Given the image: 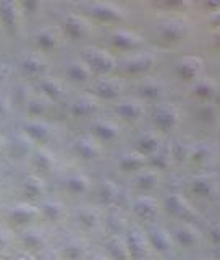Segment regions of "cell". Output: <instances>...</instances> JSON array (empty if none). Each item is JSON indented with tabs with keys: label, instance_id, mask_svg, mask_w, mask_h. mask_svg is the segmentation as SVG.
<instances>
[{
	"label": "cell",
	"instance_id": "7",
	"mask_svg": "<svg viewBox=\"0 0 220 260\" xmlns=\"http://www.w3.org/2000/svg\"><path fill=\"white\" fill-rule=\"evenodd\" d=\"M63 31L71 39H83L89 35V24L83 16L71 13L63 20Z\"/></svg>",
	"mask_w": 220,
	"mask_h": 260
},
{
	"label": "cell",
	"instance_id": "36",
	"mask_svg": "<svg viewBox=\"0 0 220 260\" xmlns=\"http://www.w3.org/2000/svg\"><path fill=\"white\" fill-rule=\"evenodd\" d=\"M136 211L140 215H148V213H154V208H156V205H154V202L149 200V199H140L136 202V205H135Z\"/></svg>",
	"mask_w": 220,
	"mask_h": 260
},
{
	"label": "cell",
	"instance_id": "10",
	"mask_svg": "<svg viewBox=\"0 0 220 260\" xmlns=\"http://www.w3.org/2000/svg\"><path fill=\"white\" fill-rule=\"evenodd\" d=\"M202 63L196 57H183V59L177 63V73L178 77L183 80H193L198 75Z\"/></svg>",
	"mask_w": 220,
	"mask_h": 260
},
{
	"label": "cell",
	"instance_id": "26",
	"mask_svg": "<svg viewBox=\"0 0 220 260\" xmlns=\"http://www.w3.org/2000/svg\"><path fill=\"white\" fill-rule=\"evenodd\" d=\"M120 166L123 171H136L141 169L144 166V156L143 153H129L125 154L123 158L120 159Z\"/></svg>",
	"mask_w": 220,
	"mask_h": 260
},
{
	"label": "cell",
	"instance_id": "39",
	"mask_svg": "<svg viewBox=\"0 0 220 260\" xmlns=\"http://www.w3.org/2000/svg\"><path fill=\"white\" fill-rule=\"evenodd\" d=\"M12 73V67H8V65H0V83H4V81L10 77Z\"/></svg>",
	"mask_w": 220,
	"mask_h": 260
},
{
	"label": "cell",
	"instance_id": "11",
	"mask_svg": "<svg viewBox=\"0 0 220 260\" xmlns=\"http://www.w3.org/2000/svg\"><path fill=\"white\" fill-rule=\"evenodd\" d=\"M59 35L52 28H40L34 32V43L42 51H52L59 44Z\"/></svg>",
	"mask_w": 220,
	"mask_h": 260
},
{
	"label": "cell",
	"instance_id": "16",
	"mask_svg": "<svg viewBox=\"0 0 220 260\" xmlns=\"http://www.w3.org/2000/svg\"><path fill=\"white\" fill-rule=\"evenodd\" d=\"M93 132L101 140L110 142L118 135V127L110 120H96L93 124Z\"/></svg>",
	"mask_w": 220,
	"mask_h": 260
},
{
	"label": "cell",
	"instance_id": "4",
	"mask_svg": "<svg viewBox=\"0 0 220 260\" xmlns=\"http://www.w3.org/2000/svg\"><path fill=\"white\" fill-rule=\"evenodd\" d=\"M20 18H21V8L18 4L8 2V0L0 2V24H4V28L15 31L20 24Z\"/></svg>",
	"mask_w": 220,
	"mask_h": 260
},
{
	"label": "cell",
	"instance_id": "25",
	"mask_svg": "<svg viewBox=\"0 0 220 260\" xmlns=\"http://www.w3.org/2000/svg\"><path fill=\"white\" fill-rule=\"evenodd\" d=\"M65 187H67L71 193H83L87 190L89 181L81 174H73L65 179Z\"/></svg>",
	"mask_w": 220,
	"mask_h": 260
},
{
	"label": "cell",
	"instance_id": "22",
	"mask_svg": "<svg viewBox=\"0 0 220 260\" xmlns=\"http://www.w3.org/2000/svg\"><path fill=\"white\" fill-rule=\"evenodd\" d=\"M23 193L26 195L28 199L34 200L44 193V182L42 179L37 176H29L26 181L23 182Z\"/></svg>",
	"mask_w": 220,
	"mask_h": 260
},
{
	"label": "cell",
	"instance_id": "18",
	"mask_svg": "<svg viewBox=\"0 0 220 260\" xmlns=\"http://www.w3.org/2000/svg\"><path fill=\"white\" fill-rule=\"evenodd\" d=\"M117 112H118L123 119L135 120V119H138V117H141V116H143L144 108H143V104H140V103L135 101V100H126V101L120 103V104L117 106Z\"/></svg>",
	"mask_w": 220,
	"mask_h": 260
},
{
	"label": "cell",
	"instance_id": "2",
	"mask_svg": "<svg viewBox=\"0 0 220 260\" xmlns=\"http://www.w3.org/2000/svg\"><path fill=\"white\" fill-rule=\"evenodd\" d=\"M20 69L29 78H44L47 72V63L39 54H26L20 60Z\"/></svg>",
	"mask_w": 220,
	"mask_h": 260
},
{
	"label": "cell",
	"instance_id": "15",
	"mask_svg": "<svg viewBox=\"0 0 220 260\" xmlns=\"http://www.w3.org/2000/svg\"><path fill=\"white\" fill-rule=\"evenodd\" d=\"M32 165L39 173H51L52 168L55 166V158L51 151L40 148L32 153Z\"/></svg>",
	"mask_w": 220,
	"mask_h": 260
},
{
	"label": "cell",
	"instance_id": "41",
	"mask_svg": "<svg viewBox=\"0 0 220 260\" xmlns=\"http://www.w3.org/2000/svg\"><path fill=\"white\" fill-rule=\"evenodd\" d=\"M212 21H214L215 24H220V12H217V13L212 16Z\"/></svg>",
	"mask_w": 220,
	"mask_h": 260
},
{
	"label": "cell",
	"instance_id": "27",
	"mask_svg": "<svg viewBox=\"0 0 220 260\" xmlns=\"http://www.w3.org/2000/svg\"><path fill=\"white\" fill-rule=\"evenodd\" d=\"M159 145H160V140L154 132H146L144 135L140 137V140H138V148L141 150V153H144V151L152 153Z\"/></svg>",
	"mask_w": 220,
	"mask_h": 260
},
{
	"label": "cell",
	"instance_id": "13",
	"mask_svg": "<svg viewBox=\"0 0 220 260\" xmlns=\"http://www.w3.org/2000/svg\"><path fill=\"white\" fill-rule=\"evenodd\" d=\"M31 145H32V142L29 138L23 132H20L12 137V140L8 142V148H10V154L13 158H24V156H28Z\"/></svg>",
	"mask_w": 220,
	"mask_h": 260
},
{
	"label": "cell",
	"instance_id": "43",
	"mask_svg": "<svg viewBox=\"0 0 220 260\" xmlns=\"http://www.w3.org/2000/svg\"><path fill=\"white\" fill-rule=\"evenodd\" d=\"M0 26H2V24H0Z\"/></svg>",
	"mask_w": 220,
	"mask_h": 260
},
{
	"label": "cell",
	"instance_id": "34",
	"mask_svg": "<svg viewBox=\"0 0 220 260\" xmlns=\"http://www.w3.org/2000/svg\"><path fill=\"white\" fill-rule=\"evenodd\" d=\"M194 91H196V94L201 98H210V96H214L215 86H214L212 81L204 80V81H199V83L196 85V88H194Z\"/></svg>",
	"mask_w": 220,
	"mask_h": 260
},
{
	"label": "cell",
	"instance_id": "5",
	"mask_svg": "<svg viewBox=\"0 0 220 260\" xmlns=\"http://www.w3.org/2000/svg\"><path fill=\"white\" fill-rule=\"evenodd\" d=\"M21 132L26 135L31 142H39L44 143L47 140H51L52 137V127L46 124L42 120H29L23 125Z\"/></svg>",
	"mask_w": 220,
	"mask_h": 260
},
{
	"label": "cell",
	"instance_id": "23",
	"mask_svg": "<svg viewBox=\"0 0 220 260\" xmlns=\"http://www.w3.org/2000/svg\"><path fill=\"white\" fill-rule=\"evenodd\" d=\"M172 156H173V151H172V148H170L168 145H159L157 148L152 151L151 161H152V165L156 168L165 169L168 166L170 159H172Z\"/></svg>",
	"mask_w": 220,
	"mask_h": 260
},
{
	"label": "cell",
	"instance_id": "3",
	"mask_svg": "<svg viewBox=\"0 0 220 260\" xmlns=\"http://www.w3.org/2000/svg\"><path fill=\"white\" fill-rule=\"evenodd\" d=\"M154 124L162 130H170L178 124V111L172 104H160L154 109Z\"/></svg>",
	"mask_w": 220,
	"mask_h": 260
},
{
	"label": "cell",
	"instance_id": "1",
	"mask_svg": "<svg viewBox=\"0 0 220 260\" xmlns=\"http://www.w3.org/2000/svg\"><path fill=\"white\" fill-rule=\"evenodd\" d=\"M83 62L91 69V72L97 73H109L115 65V59L112 57V54L97 47L86 49L83 54Z\"/></svg>",
	"mask_w": 220,
	"mask_h": 260
},
{
	"label": "cell",
	"instance_id": "35",
	"mask_svg": "<svg viewBox=\"0 0 220 260\" xmlns=\"http://www.w3.org/2000/svg\"><path fill=\"white\" fill-rule=\"evenodd\" d=\"M42 213L49 218H59L62 215V205L57 202H46L42 205Z\"/></svg>",
	"mask_w": 220,
	"mask_h": 260
},
{
	"label": "cell",
	"instance_id": "29",
	"mask_svg": "<svg viewBox=\"0 0 220 260\" xmlns=\"http://www.w3.org/2000/svg\"><path fill=\"white\" fill-rule=\"evenodd\" d=\"M26 109H28V114L32 117H39L42 116V114L47 111V101L42 100V98H32L26 103Z\"/></svg>",
	"mask_w": 220,
	"mask_h": 260
},
{
	"label": "cell",
	"instance_id": "37",
	"mask_svg": "<svg viewBox=\"0 0 220 260\" xmlns=\"http://www.w3.org/2000/svg\"><path fill=\"white\" fill-rule=\"evenodd\" d=\"M206 153H207V146L206 145H202V143H199V145H196V148H194L191 153H190V156L193 158V159H202L206 156Z\"/></svg>",
	"mask_w": 220,
	"mask_h": 260
},
{
	"label": "cell",
	"instance_id": "30",
	"mask_svg": "<svg viewBox=\"0 0 220 260\" xmlns=\"http://www.w3.org/2000/svg\"><path fill=\"white\" fill-rule=\"evenodd\" d=\"M99 195H101L102 200L110 202L118 195V187L112 181H109V179H105V181H102V184L99 187Z\"/></svg>",
	"mask_w": 220,
	"mask_h": 260
},
{
	"label": "cell",
	"instance_id": "17",
	"mask_svg": "<svg viewBox=\"0 0 220 260\" xmlns=\"http://www.w3.org/2000/svg\"><path fill=\"white\" fill-rule=\"evenodd\" d=\"M113 44L120 49H125V51H129V49H136L141 44V39L138 38L135 32L131 31H125V29H118L112 38Z\"/></svg>",
	"mask_w": 220,
	"mask_h": 260
},
{
	"label": "cell",
	"instance_id": "28",
	"mask_svg": "<svg viewBox=\"0 0 220 260\" xmlns=\"http://www.w3.org/2000/svg\"><path fill=\"white\" fill-rule=\"evenodd\" d=\"M193 190L201 195H209L214 190V181L207 176H199L193 179Z\"/></svg>",
	"mask_w": 220,
	"mask_h": 260
},
{
	"label": "cell",
	"instance_id": "24",
	"mask_svg": "<svg viewBox=\"0 0 220 260\" xmlns=\"http://www.w3.org/2000/svg\"><path fill=\"white\" fill-rule=\"evenodd\" d=\"M36 213H37V211H36L34 207L28 205V203H23V205L12 208L10 219H13V221H16V223H26V221H29V219L34 218Z\"/></svg>",
	"mask_w": 220,
	"mask_h": 260
},
{
	"label": "cell",
	"instance_id": "38",
	"mask_svg": "<svg viewBox=\"0 0 220 260\" xmlns=\"http://www.w3.org/2000/svg\"><path fill=\"white\" fill-rule=\"evenodd\" d=\"M8 109H10V101H8L5 96H0V119L7 116Z\"/></svg>",
	"mask_w": 220,
	"mask_h": 260
},
{
	"label": "cell",
	"instance_id": "6",
	"mask_svg": "<svg viewBox=\"0 0 220 260\" xmlns=\"http://www.w3.org/2000/svg\"><path fill=\"white\" fill-rule=\"evenodd\" d=\"M86 12L104 21H117L123 16V13H121V10L117 5L104 4V2H94V4L86 5Z\"/></svg>",
	"mask_w": 220,
	"mask_h": 260
},
{
	"label": "cell",
	"instance_id": "33",
	"mask_svg": "<svg viewBox=\"0 0 220 260\" xmlns=\"http://www.w3.org/2000/svg\"><path fill=\"white\" fill-rule=\"evenodd\" d=\"M136 181H138V185L140 187L149 189V187H152L157 182V174H156V171H144V173H141L140 176H138Z\"/></svg>",
	"mask_w": 220,
	"mask_h": 260
},
{
	"label": "cell",
	"instance_id": "12",
	"mask_svg": "<svg viewBox=\"0 0 220 260\" xmlns=\"http://www.w3.org/2000/svg\"><path fill=\"white\" fill-rule=\"evenodd\" d=\"M97 109L96 101L91 96H79L70 104V112L75 117H87Z\"/></svg>",
	"mask_w": 220,
	"mask_h": 260
},
{
	"label": "cell",
	"instance_id": "40",
	"mask_svg": "<svg viewBox=\"0 0 220 260\" xmlns=\"http://www.w3.org/2000/svg\"><path fill=\"white\" fill-rule=\"evenodd\" d=\"M13 260H31V257H28L26 254H20V255H16Z\"/></svg>",
	"mask_w": 220,
	"mask_h": 260
},
{
	"label": "cell",
	"instance_id": "14",
	"mask_svg": "<svg viewBox=\"0 0 220 260\" xmlns=\"http://www.w3.org/2000/svg\"><path fill=\"white\" fill-rule=\"evenodd\" d=\"M39 88H40V91H42L47 98H51V100H54V101L60 100V98L63 96V93H65L63 85L60 83V81L57 80V78H51V77L40 78Z\"/></svg>",
	"mask_w": 220,
	"mask_h": 260
},
{
	"label": "cell",
	"instance_id": "19",
	"mask_svg": "<svg viewBox=\"0 0 220 260\" xmlns=\"http://www.w3.org/2000/svg\"><path fill=\"white\" fill-rule=\"evenodd\" d=\"M185 35V24L183 21L178 20H170L160 24V36L167 41H177Z\"/></svg>",
	"mask_w": 220,
	"mask_h": 260
},
{
	"label": "cell",
	"instance_id": "8",
	"mask_svg": "<svg viewBox=\"0 0 220 260\" xmlns=\"http://www.w3.org/2000/svg\"><path fill=\"white\" fill-rule=\"evenodd\" d=\"M73 151L83 159H94L99 156L101 146L93 137H79L73 142Z\"/></svg>",
	"mask_w": 220,
	"mask_h": 260
},
{
	"label": "cell",
	"instance_id": "9",
	"mask_svg": "<svg viewBox=\"0 0 220 260\" xmlns=\"http://www.w3.org/2000/svg\"><path fill=\"white\" fill-rule=\"evenodd\" d=\"M120 83L115 78H102L94 85L93 91L94 94H97L99 98H104V100H112V98H117L120 93Z\"/></svg>",
	"mask_w": 220,
	"mask_h": 260
},
{
	"label": "cell",
	"instance_id": "31",
	"mask_svg": "<svg viewBox=\"0 0 220 260\" xmlns=\"http://www.w3.org/2000/svg\"><path fill=\"white\" fill-rule=\"evenodd\" d=\"M160 89H162L160 83H157V81H154V80H148L141 86V94L148 98V100H154V98H157L160 94Z\"/></svg>",
	"mask_w": 220,
	"mask_h": 260
},
{
	"label": "cell",
	"instance_id": "21",
	"mask_svg": "<svg viewBox=\"0 0 220 260\" xmlns=\"http://www.w3.org/2000/svg\"><path fill=\"white\" fill-rule=\"evenodd\" d=\"M67 73H68V77L73 81H86V80L91 78V75H93L91 69H89L83 60H73L68 65Z\"/></svg>",
	"mask_w": 220,
	"mask_h": 260
},
{
	"label": "cell",
	"instance_id": "32",
	"mask_svg": "<svg viewBox=\"0 0 220 260\" xmlns=\"http://www.w3.org/2000/svg\"><path fill=\"white\" fill-rule=\"evenodd\" d=\"M167 203H168V210L175 211L178 215H182L183 211H188V203H186L180 195H172V197L167 200Z\"/></svg>",
	"mask_w": 220,
	"mask_h": 260
},
{
	"label": "cell",
	"instance_id": "42",
	"mask_svg": "<svg viewBox=\"0 0 220 260\" xmlns=\"http://www.w3.org/2000/svg\"><path fill=\"white\" fill-rule=\"evenodd\" d=\"M4 145H5V140H4V137H2V135H0V150H2V148H4Z\"/></svg>",
	"mask_w": 220,
	"mask_h": 260
},
{
	"label": "cell",
	"instance_id": "20",
	"mask_svg": "<svg viewBox=\"0 0 220 260\" xmlns=\"http://www.w3.org/2000/svg\"><path fill=\"white\" fill-rule=\"evenodd\" d=\"M151 67H152V57L148 54L135 55L125 62V69L129 73H143L146 70H149Z\"/></svg>",
	"mask_w": 220,
	"mask_h": 260
}]
</instances>
